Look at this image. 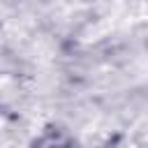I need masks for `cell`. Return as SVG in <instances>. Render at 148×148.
<instances>
[{
  "mask_svg": "<svg viewBox=\"0 0 148 148\" xmlns=\"http://www.w3.org/2000/svg\"><path fill=\"white\" fill-rule=\"evenodd\" d=\"M127 148H139V146H127Z\"/></svg>",
  "mask_w": 148,
  "mask_h": 148,
  "instance_id": "6da1fadb",
  "label": "cell"
}]
</instances>
